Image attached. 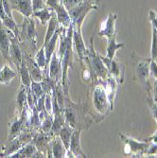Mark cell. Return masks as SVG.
<instances>
[{"label":"cell","instance_id":"cell-24","mask_svg":"<svg viewBox=\"0 0 157 158\" xmlns=\"http://www.w3.org/2000/svg\"><path fill=\"white\" fill-rule=\"evenodd\" d=\"M53 13H54V10L47 6L44 9H41L39 10L33 11L32 16L38 18L40 20L41 24L45 26L46 24H48L49 22L50 18L53 15Z\"/></svg>","mask_w":157,"mask_h":158},{"label":"cell","instance_id":"cell-5","mask_svg":"<svg viewBox=\"0 0 157 158\" xmlns=\"http://www.w3.org/2000/svg\"><path fill=\"white\" fill-rule=\"evenodd\" d=\"M92 102L96 112L101 114V118L103 119L107 116V114L111 110V108L107 95L105 93L104 86L101 82H97L93 88Z\"/></svg>","mask_w":157,"mask_h":158},{"label":"cell","instance_id":"cell-14","mask_svg":"<svg viewBox=\"0 0 157 158\" xmlns=\"http://www.w3.org/2000/svg\"><path fill=\"white\" fill-rule=\"evenodd\" d=\"M48 76L49 78L54 81L59 83H62V76H63V67H62V61L58 53L55 52L48 64Z\"/></svg>","mask_w":157,"mask_h":158},{"label":"cell","instance_id":"cell-20","mask_svg":"<svg viewBox=\"0 0 157 158\" xmlns=\"http://www.w3.org/2000/svg\"><path fill=\"white\" fill-rule=\"evenodd\" d=\"M54 11L60 26L64 28H68L69 26L72 24V20H71L69 12L64 7V5L63 4V2L58 7H56L54 9Z\"/></svg>","mask_w":157,"mask_h":158},{"label":"cell","instance_id":"cell-4","mask_svg":"<svg viewBox=\"0 0 157 158\" xmlns=\"http://www.w3.org/2000/svg\"><path fill=\"white\" fill-rule=\"evenodd\" d=\"M101 0H86L73 8L68 10L71 20L74 23V27L79 30H81L82 23L86 17V15L91 10H95L97 9V4Z\"/></svg>","mask_w":157,"mask_h":158},{"label":"cell","instance_id":"cell-1","mask_svg":"<svg viewBox=\"0 0 157 158\" xmlns=\"http://www.w3.org/2000/svg\"><path fill=\"white\" fill-rule=\"evenodd\" d=\"M64 119L65 123L71 128L75 129H86L91 125V121H88L86 111L84 104L74 103L69 98V96L65 97V107H64Z\"/></svg>","mask_w":157,"mask_h":158},{"label":"cell","instance_id":"cell-38","mask_svg":"<svg viewBox=\"0 0 157 158\" xmlns=\"http://www.w3.org/2000/svg\"><path fill=\"white\" fill-rule=\"evenodd\" d=\"M45 7H47V4H46L45 0H32V9H33V11L39 10L41 9H44Z\"/></svg>","mask_w":157,"mask_h":158},{"label":"cell","instance_id":"cell-26","mask_svg":"<svg viewBox=\"0 0 157 158\" xmlns=\"http://www.w3.org/2000/svg\"><path fill=\"white\" fill-rule=\"evenodd\" d=\"M27 104V88L24 85L20 84V88L17 94L16 98V106H17V113L18 116L22 113L23 109L25 106Z\"/></svg>","mask_w":157,"mask_h":158},{"label":"cell","instance_id":"cell-9","mask_svg":"<svg viewBox=\"0 0 157 158\" xmlns=\"http://www.w3.org/2000/svg\"><path fill=\"white\" fill-rule=\"evenodd\" d=\"M101 59L107 67L109 74L118 82L122 83L124 81V67L120 64V63L115 59H109L107 57L102 56H101Z\"/></svg>","mask_w":157,"mask_h":158},{"label":"cell","instance_id":"cell-35","mask_svg":"<svg viewBox=\"0 0 157 158\" xmlns=\"http://www.w3.org/2000/svg\"><path fill=\"white\" fill-rule=\"evenodd\" d=\"M147 104H148V106L151 109V112L152 114V116H153L155 121L157 122V102H155V100L152 98L151 96H148Z\"/></svg>","mask_w":157,"mask_h":158},{"label":"cell","instance_id":"cell-30","mask_svg":"<svg viewBox=\"0 0 157 158\" xmlns=\"http://www.w3.org/2000/svg\"><path fill=\"white\" fill-rule=\"evenodd\" d=\"M108 41V45H107V52H106V57L109 59H114L115 58V54L117 52V50H118L119 48L124 47V44L122 43H117L116 38H113Z\"/></svg>","mask_w":157,"mask_h":158},{"label":"cell","instance_id":"cell-37","mask_svg":"<svg viewBox=\"0 0 157 158\" xmlns=\"http://www.w3.org/2000/svg\"><path fill=\"white\" fill-rule=\"evenodd\" d=\"M150 75L154 81L157 80V62L152 59L150 64Z\"/></svg>","mask_w":157,"mask_h":158},{"label":"cell","instance_id":"cell-6","mask_svg":"<svg viewBox=\"0 0 157 158\" xmlns=\"http://www.w3.org/2000/svg\"><path fill=\"white\" fill-rule=\"evenodd\" d=\"M119 136L124 144V153L127 155L132 154L134 157H140L144 155L151 143L145 140L144 142H139L134 138L124 135L123 134H119Z\"/></svg>","mask_w":157,"mask_h":158},{"label":"cell","instance_id":"cell-16","mask_svg":"<svg viewBox=\"0 0 157 158\" xmlns=\"http://www.w3.org/2000/svg\"><path fill=\"white\" fill-rule=\"evenodd\" d=\"M81 129H75L72 136H71L70 140V145L68 151H70L73 153L74 157H86V155L84 154V152L81 150Z\"/></svg>","mask_w":157,"mask_h":158},{"label":"cell","instance_id":"cell-34","mask_svg":"<svg viewBox=\"0 0 157 158\" xmlns=\"http://www.w3.org/2000/svg\"><path fill=\"white\" fill-rule=\"evenodd\" d=\"M53 125V116L52 114H48V116L41 121L40 130L46 134H49L51 131V128Z\"/></svg>","mask_w":157,"mask_h":158},{"label":"cell","instance_id":"cell-40","mask_svg":"<svg viewBox=\"0 0 157 158\" xmlns=\"http://www.w3.org/2000/svg\"><path fill=\"white\" fill-rule=\"evenodd\" d=\"M151 97H152V98L155 100V102H157V80L154 81V83H153V86H152Z\"/></svg>","mask_w":157,"mask_h":158},{"label":"cell","instance_id":"cell-31","mask_svg":"<svg viewBox=\"0 0 157 158\" xmlns=\"http://www.w3.org/2000/svg\"><path fill=\"white\" fill-rule=\"evenodd\" d=\"M30 91L33 97V99H34V102H35V105L38 102V99L43 96L45 95V91L43 89L42 85H41V82H38V81H31V88H30Z\"/></svg>","mask_w":157,"mask_h":158},{"label":"cell","instance_id":"cell-33","mask_svg":"<svg viewBox=\"0 0 157 158\" xmlns=\"http://www.w3.org/2000/svg\"><path fill=\"white\" fill-rule=\"evenodd\" d=\"M151 58L157 61V30L151 27Z\"/></svg>","mask_w":157,"mask_h":158},{"label":"cell","instance_id":"cell-39","mask_svg":"<svg viewBox=\"0 0 157 158\" xmlns=\"http://www.w3.org/2000/svg\"><path fill=\"white\" fill-rule=\"evenodd\" d=\"M149 19H150L151 24V27H155L157 30V12L151 10L149 12Z\"/></svg>","mask_w":157,"mask_h":158},{"label":"cell","instance_id":"cell-15","mask_svg":"<svg viewBox=\"0 0 157 158\" xmlns=\"http://www.w3.org/2000/svg\"><path fill=\"white\" fill-rule=\"evenodd\" d=\"M11 9L18 10L24 17H32V0H9Z\"/></svg>","mask_w":157,"mask_h":158},{"label":"cell","instance_id":"cell-22","mask_svg":"<svg viewBox=\"0 0 157 158\" xmlns=\"http://www.w3.org/2000/svg\"><path fill=\"white\" fill-rule=\"evenodd\" d=\"M18 74L14 71L7 63L0 69V83L9 84L14 78H16Z\"/></svg>","mask_w":157,"mask_h":158},{"label":"cell","instance_id":"cell-18","mask_svg":"<svg viewBox=\"0 0 157 158\" xmlns=\"http://www.w3.org/2000/svg\"><path fill=\"white\" fill-rule=\"evenodd\" d=\"M24 145L25 144L18 138V136L11 140H7L5 144L2 145V152H0V157H10Z\"/></svg>","mask_w":157,"mask_h":158},{"label":"cell","instance_id":"cell-36","mask_svg":"<svg viewBox=\"0 0 157 158\" xmlns=\"http://www.w3.org/2000/svg\"><path fill=\"white\" fill-rule=\"evenodd\" d=\"M84 1H86V0H62L63 4L64 5V7L66 8L67 10L71 8H73L79 4L84 2Z\"/></svg>","mask_w":157,"mask_h":158},{"label":"cell","instance_id":"cell-29","mask_svg":"<svg viewBox=\"0 0 157 158\" xmlns=\"http://www.w3.org/2000/svg\"><path fill=\"white\" fill-rule=\"evenodd\" d=\"M74 132V129L71 128L68 124L64 123V125L62 127L61 131L59 133V136L62 139L64 147L66 148V150L69 149V145H70V140H71V136H72V134Z\"/></svg>","mask_w":157,"mask_h":158},{"label":"cell","instance_id":"cell-13","mask_svg":"<svg viewBox=\"0 0 157 158\" xmlns=\"http://www.w3.org/2000/svg\"><path fill=\"white\" fill-rule=\"evenodd\" d=\"M10 31L3 26L0 20V52L6 63H11L10 59Z\"/></svg>","mask_w":157,"mask_h":158},{"label":"cell","instance_id":"cell-27","mask_svg":"<svg viewBox=\"0 0 157 158\" xmlns=\"http://www.w3.org/2000/svg\"><path fill=\"white\" fill-rule=\"evenodd\" d=\"M34 60L37 63V64L42 68L44 73H48V64L47 62V57H46V51H45V46L43 45L42 48L36 52Z\"/></svg>","mask_w":157,"mask_h":158},{"label":"cell","instance_id":"cell-42","mask_svg":"<svg viewBox=\"0 0 157 158\" xmlns=\"http://www.w3.org/2000/svg\"><path fill=\"white\" fill-rule=\"evenodd\" d=\"M45 1H46V0H45Z\"/></svg>","mask_w":157,"mask_h":158},{"label":"cell","instance_id":"cell-28","mask_svg":"<svg viewBox=\"0 0 157 158\" xmlns=\"http://www.w3.org/2000/svg\"><path fill=\"white\" fill-rule=\"evenodd\" d=\"M61 27L58 20H57V17H56V14H55V11L53 13L52 17L50 18L49 22H48V30H47V32H46V36H45V40H44V44H47L48 42V40L53 36V34L59 30Z\"/></svg>","mask_w":157,"mask_h":158},{"label":"cell","instance_id":"cell-19","mask_svg":"<svg viewBox=\"0 0 157 158\" xmlns=\"http://www.w3.org/2000/svg\"><path fill=\"white\" fill-rule=\"evenodd\" d=\"M50 151L52 157L55 158H63L65 157L66 154V148L64 147L62 139L59 135H54L51 137L50 140Z\"/></svg>","mask_w":157,"mask_h":158},{"label":"cell","instance_id":"cell-41","mask_svg":"<svg viewBox=\"0 0 157 158\" xmlns=\"http://www.w3.org/2000/svg\"><path fill=\"white\" fill-rule=\"evenodd\" d=\"M145 141H148V142H155V143H157V131H156V133H155L153 135H151V137L145 139Z\"/></svg>","mask_w":157,"mask_h":158},{"label":"cell","instance_id":"cell-32","mask_svg":"<svg viewBox=\"0 0 157 158\" xmlns=\"http://www.w3.org/2000/svg\"><path fill=\"white\" fill-rule=\"evenodd\" d=\"M6 15L12 17L10 3L9 0H0V20H2Z\"/></svg>","mask_w":157,"mask_h":158},{"label":"cell","instance_id":"cell-12","mask_svg":"<svg viewBox=\"0 0 157 158\" xmlns=\"http://www.w3.org/2000/svg\"><path fill=\"white\" fill-rule=\"evenodd\" d=\"M23 60L26 63V65L28 71H30L31 80L34 81L41 82L43 80V77H44V72H43L42 68L37 64L35 60L31 55H28V53L26 50H23Z\"/></svg>","mask_w":157,"mask_h":158},{"label":"cell","instance_id":"cell-23","mask_svg":"<svg viewBox=\"0 0 157 158\" xmlns=\"http://www.w3.org/2000/svg\"><path fill=\"white\" fill-rule=\"evenodd\" d=\"M36 152H37V149H36L35 145L32 142H31V143H27V144L24 145L16 152L12 153L10 157H12V158H14V157H19V158H21V157H27V158L34 157V154Z\"/></svg>","mask_w":157,"mask_h":158},{"label":"cell","instance_id":"cell-10","mask_svg":"<svg viewBox=\"0 0 157 158\" xmlns=\"http://www.w3.org/2000/svg\"><path fill=\"white\" fill-rule=\"evenodd\" d=\"M73 46L77 52L78 59H79L81 64L82 65V67H84V61H85V58H86L87 48H86V46H85L83 38H82L81 30L76 28L75 27H74V31H73Z\"/></svg>","mask_w":157,"mask_h":158},{"label":"cell","instance_id":"cell-17","mask_svg":"<svg viewBox=\"0 0 157 158\" xmlns=\"http://www.w3.org/2000/svg\"><path fill=\"white\" fill-rule=\"evenodd\" d=\"M105 89V93L107 95L109 103H110V108L113 110L114 108V100H115L116 93H117V86H118V81L114 79L111 75H109L105 81L101 82Z\"/></svg>","mask_w":157,"mask_h":158},{"label":"cell","instance_id":"cell-2","mask_svg":"<svg viewBox=\"0 0 157 158\" xmlns=\"http://www.w3.org/2000/svg\"><path fill=\"white\" fill-rule=\"evenodd\" d=\"M87 64L88 69L92 74L93 84H97V82H101L105 81L106 78L110 75L107 67L101 59V55L95 51L93 37L90 39V46L89 48H87L86 58H85L84 61V64Z\"/></svg>","mask_w":157,"mask_h":158},{"label":"cell","instance_id":"cell-25","mask_svg":"<svg viewBox=\"0 0 157 158\" xmlns=\"http://www.w3.org/2000/svg\"><path fill=\"white\" fill-rule=\"evenodd\" d=\"M18 72L20 75V79H21V84L24 85L27 89L31 88V84L32 80H31V77L30 74V71H28L24 60L21 63V65L18 69Z\"/></svg>","mask_w":157,"mask_h":158},{"label":"cell","instance_id":"cell-21","mask_svg":"<svg viewBox=\"0 0 157 158\" xmlns=\"http://www.w3.org/2000/svg\"><path fill=\"white\" fill-rule=\"evenodd\" d=\"M60 31H61V27L53 34V36L48 40V42L47 43V44H43V45L45 46V51H46V57H47L48 64H49V62L51 60V57L55 53L57 42H58L59 35H60Z\"/></svg>","mask_w":157,"mask_h":158},{"label":"cell","instance_id":"cell-3","mask_svg":"<svg viewBox=\"0 0 157 158\" xmlns=\"http://www.w3.org/2000/svg\"><path fill=\"white\" fill-rule=\"evenodd\" d=\"M151 58H142L135 52L131 54V63L134 64V80L136 81L146 91L148 96H151L152 85L151 84L150 64Z\"/></svg>","mask_w":157,"mask_h":158},{"label":"cell","instance_id":"cell-7","mask_svg":"<svg viewBox=\"0 0 157 158\" xmlns=\"http://www.w3.org/2000/svg\"><path fill=\"white\" fill-rule=\"evenodd\" d=\"M22 31L20 32V43L24 39L31 45V49L36 50L37 47V31L34 18L32 17H24V23L21 26Z\"/></svg>","mask_w":157,"mask_h":158},{"label":"cell","instance_id":"cell-11","mask_svg":"<svg viewBox=\"0 0 157 158\" xmlns=\"http://www.w3.org/2000/svg\"><path fill=\"white\" fill-rule=\"evenodd\" d=\"M10 59L12 64H15L17 70L19 69L23 61V50L20 47V41L10 31Z\"/></svg>","mask_w":157,"mask_h":158},{"label":"cell","instance_id":"cell-8","mask_svg":"<svg viewBox=\"0 0 157 158\" xmlns=\"http://www.w3.org/2000/svg\"><path fill=\"white\" fill-rule=\"evenodd\" d=\"M117 13L111 12L107 18L101 24L98 35L106 38L107 40L116 38V21H117Z\"/></svg>","mask_w":157,"mask_h":158}]
</instances>
